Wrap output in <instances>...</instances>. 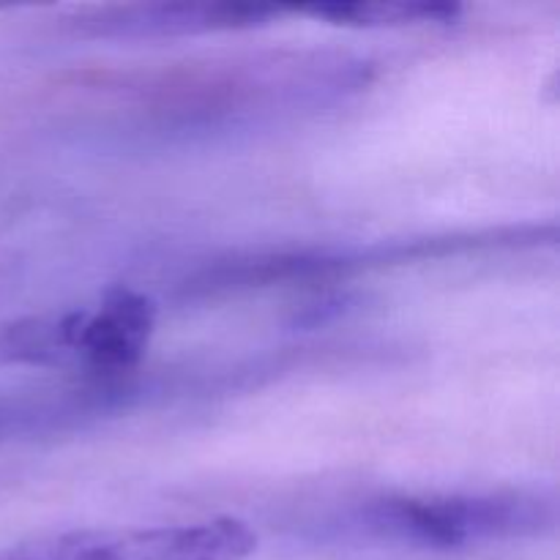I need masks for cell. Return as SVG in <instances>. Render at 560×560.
<instances>
[{
	"instance_id": "cell-4",
	"label": "cell",
	"mask_w": 560,
	"mask_h": 560,
	"mask_svg": "<svg viewBox=\"0 0 560 560\" xmlns=\"http://www.w3.org/2000/svg\"><path fill=\"white\" fill-rule=\"evenodd\" d=\"M156 328V304L129 288H113L88 306V370L126 372L140 364Z\"/></svg>"
},
{
	"instance_id": "cell-5",
	"label": "cell",
	"mask_w": 560,
	"mask_h": 560,
	"mask_svg": "<svg viewBox=\"0 0 560 560\" xmlns=\"http://www.w3.org/2000/svg\"><path fill=\"white\" fill-rule=\"evenodd\" d=\"M0 366L88 370V306L3 317L0 320Z\"/></svg>"
},
{
	"instance_id": "cell-2",
	"label": "cell",
	"mask_w": 560,
	"mask_h": 560,
	"mask_svg": "<svg viewBox=\"0 0 560 560\" xmlns=\"http://www.w3.org/2000/svg\"><path fill=\"white\" fill-rule=\"evenodd\" d=\"M284 9L246 3H137L80 16L77 31L93 38H170L246 31L279 20Z\"/></svg>"
},
{
	"instance_id": "cell-6",
	"label": "cell",
	"mask_w": 560,
	"mask_h": 560,
	"mask_svg": "<svg viewBox=\"0 0 560 560\" xmlns=\"http://www.w3.org/2000/svg\"><path fill=\"white\" fill-rule=\"evenodd\" d=\"M315 20L353 27H405V25H448L459 16L454 3H320L301 9Z\"/></svg>"
},
{
	"instance_id": "cell-1",
	"label": "cell",
	"mask_w": 560,
	"mask_h": 560,
	"mask_svg": "<svg viewBox=\"0 0 560 560\" xmlns=\"http://www.w3.org/2000/svg\"><path fill=\"white\" fill-rule=\"evenodd\" d=\"M366 528L432 550L536 536L552 523V503L536 492L388 498L364 512Z\"/></svg>"
},
{
	"instance_id": "cell-7",
	"label": "cell",
	"mask_w": 560,
	"mask_h": 560,
	"mask_svg": "<svg viewBox=\"0 0 560 560\" xmlns=\"http://www.w3.org/2000/svg\"><path fill=\"white\" fill-rule=\"evenodd\" d=\"M93 547H96V530H77L31 547H16L3 552L0 560H96Z\"/></svg>"
},
{
	"instance_id": "cell-3",
	"label": "cell",
	"mask_w": 560,
	"mask_h": 560,
	"mask_svg": "<svg viewBox=\"0 0 560 560\" xmlns=\"http://www.w3.org/2000/svg\"><path fill=\"white\" fill-rule=\"evenodd\" d=\"M257 534L238 517L142 530H96V560H246Z\"/></svg>"
}]
</instances>
